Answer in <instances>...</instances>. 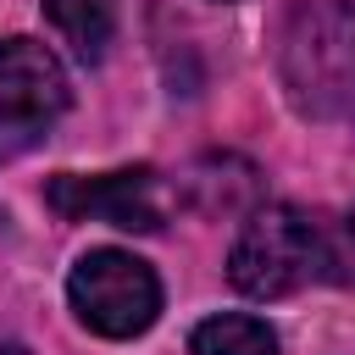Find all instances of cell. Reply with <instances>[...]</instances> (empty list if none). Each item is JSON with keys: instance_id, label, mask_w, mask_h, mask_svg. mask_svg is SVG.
<instances>
[{"instance_id": "6da1fadb", "label": "cell", "mask_w": 355, "mask_h": 355, "mask_svg": "<svg viewBox=\"0 0 355 355\" xmlns=\"http://www.w3.org/2000/svg\"><path fill=\"white\" fill-rule=\"evenodd\" d=\"M227 277L250 300H283L305 283H355V239L300 205H261L227 255Z\"/></svg>"}, {"instance_id": "7a4b0ae2", "label": "cell", "mask_w": 355, "mask_h": 355, "mask_svg": "<svg viewBox=\"0 0 355 355\" xmlns=\"http://www.w3.org/2000/svg\"><path fill=\"white\" fill-rule=\"evenodd\" d=\"M277 78L305 116H333L355 94V6L294 0L277 28Z\"/></svg>"}, {"instance_id": "3957f363", "label": "cell", "mask_w": 355, "mask_h": 355, "mask_svg": "<svg viewBox=\"0 0 355 355\" xmlns=\"http://www.w3.org/2000/svg\"><path fill=\"white\" fill-rule=\"evenodd\" d=\"M67 300H72V311H78V322L89 333H100V338H139L161 316V277L133 250L100 244V250L72 261Z\"/></svg>"}, {"instance_id": "277c9868", "label": "cell", "mask_w": 355, "mask_h": 355, "mask_svg": "<svg viewBox=\"0 0 355 355\" xmlns=\"http://www.w3.org/2000/svg\"><path fill=\"white\" fill-rule=\"evenodd\" d=\"M72 89L50 44L39 39H0V161L28 155L61 122Z\"/></svg>"}, {"instance_id": "5b68a950", "label": "cell", "mask_w": 355, "mask_h": 355, "mask_svg": "<svg viewBox=\"0 0 355 355\" xmlns=\"http://www.w3.org/2000/svg\"><path fill=\"white\" fill-rule=\"evenodd\" d=\"M44 200L67 222H111L122 233H155L172 211V194L150 166H122V172H100V178L61 172V178H50Z\"/></svg>"}, {"instance_id": "8992f818", "label": "cell", "mask_w": 355, "mask_h": 355, "mask_svg": "<svg viewBox=\"0 0 355 355\" xmlns=\"http://www.w3.org/2000/svg\"><path fill=\"white\" fill-rule=\"evenodd\" d=\"M44 17L55 22L78 61H100L116 33V0H44Z\"/></svg>"}, {"instance_id": "52a82bcc", "label": "cell", "mask_w": 355, "mask_h": 355, "mask_svg": "<svg viewBox=\"0 0 355 355\" xmlns=\"http://www.w3.org/2000/svg\"><path fill=\"white\" fill-rule=\"evenodd\" d=\"M189 355H277V333L261 316L227 311V316H211L189 333Z\"/></svg>"}, {"instance_id": "ba28073f", "label": "cell", "mask_w": 355, "mask_h": 355, "mask_svg": "<svg viewBox=\"0 0 355 355\" xmlns=\"http://www.w3.org/2000/svg\"><path fill=\"white\" fill-rule=\"evenodd\" d=\"M0 355H28V349L22 344H0Z\"/></svg>"}, {"instance_id": "9c48e42d", "label": "cell", "mask_w": 355, "mask_h": 355, "mask_svg": "<svg viewBox=\"0 0 355 355\" xmlns=\"http://www.w3.org/2000/svg\"><path fill=\"white\" fill-rule=\"evenodd\" d=\"M344 227H349V239H355V211H349V216H344Z\"/></svg>"}]
</instances>
